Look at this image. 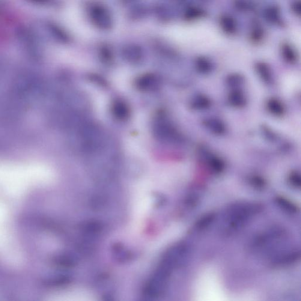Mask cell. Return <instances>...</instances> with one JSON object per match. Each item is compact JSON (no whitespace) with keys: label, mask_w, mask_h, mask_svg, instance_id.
I'll use <instances>...</instances> for the list:
<instances>
[{"label":"cell","mask_w":301,"mask_h":301,"mask_svg":"<svg viewBox=\"0 0 301 301\" xmlns=\"http://www.w3.org/2000/svg\"><path fill=\"white\" fill-rule=\"evenodd\" d=\"M204 124L211 132L218 135H221L225 132V125L217 119H207L204 122Z\"/></svg>","instance_id":"9"},{"label":"cell","mask_w":301,"mask_h":301,"mask_svg":"<svg viewBox=\"0 0 301 301\" xmlns=\"http://www.w3.org/2000/svg\"><path fill=\"white\" fill-rule=\"evenodd\" d=\"M92 19L95 25L102 28H108L111 25L108 11L102 7H95L92 11Z\"/></svg>","instance_id":"5"},{"label":"cell","mask_w":301,"mask_h":301,"mask_svg":"<svg viewBox=\"0 0 301 301\" xmlns=\"http://www.w3.org/2000/svg\"><path fill=\"white\" fill-rule=\"evenodd\" d=\"M228 101L231 105L235 107H241L246 105L245 97L240 91H234L231 92L228 97Z\"/></svg>","instance_id":"13"},{"label":"cell","mask_w":301,"mask_h":301,"mask_svg":"<svg viewBox=\"0 0 301 301\" xmlns=\"http://www.w3.org/2000/svg\"><path fill=\"white\" fill-rule=\"evenodd\" d=\"M234 21L232 20L231 18L225 17L222 20L221 25L223 29H225V31L228 32H232L234 30L235 28Z\"/></svg>","instance_id":"19"},{"label":"cell","mask_w":301,"mask_h":301,"mask_svg":"<svg viewBox=\"0 0 301 301\" xmlns=\"http://www.w3.org/2000/svg\"><path fill=\"white\" fill-rule=\"evenodd\" d=\"M204 155L205 162L210 170L215 174H220L225 169V164L223 161L217 156L205 152Z\"/></svg>","instance_id":"7"},{"label":"cell","mask_w":301,"mask_h":301,"mask_svg":"<svg viewBox=\"0 0 301 301\" xmlns=\"http://www.w3.org/2000/svg\"><path fill=\"white\" fill-rule=\"evenodd\" d=\"M261 209V205L254 202L235 205L230 208L226 217L223 233L225 235H231L241 230Z\"/></svg>","instance_id":"1"},{"label":"cell","mask_w":301,"mask_h":301,"mask_svg":"<svg viewBox=\"0 0 301 301\" xmlns=\"http://www.w3.org/2000/svg\"><path fill=\"white\" fill-rule=\"evenodd\" d=\"M214 219H215V215L213 213L206 214L201 218L196 223V229L199 231L206 229L214 221Z\"/></svg>","instance_id":"15"},{"label":"cell","mask_w":301,"mask_h":301,"mask_svg":"<svg viewBox=\"0 0 301 301\" xmlns=\"http://www.w3.org/2000/svg\"><path fill=\"white\" fill-rule=\"evenodd\" d=\"M300 250H293L283 253L275 258L272 262V264L275 267H286L296 263L300 258Z\"/></svg>","instance_id":"4"},{"label":"cell","mask_w":301,"mask_h":301,"mask_svg":"<svg viewBox=\"0 0 301 301\" xmlns=\"http://www.w3.org/2000/svg\"><path fill=\"white\" fill-rule=\"evenodd\" d=\"M136 84L137 87L145 91L155 90L159 86V82L157 77L150 74L139 77Z\"/></svg>","instance_id":"6"},{"label":"cell","mask_w":301,"mask_h":301,"mask_svg":"<svg viewBox=\"0 0 301 301\" xmlns=\"http://www.w3.org/2000/svg\"><path fill=\"white\" fill-rule=\"evenodd\" d=\"M196 66L197 70L201 73H207L211 70V64L207 59L199 58L196 62Z\"/></svg>","instance_id":"16"},{"label":"cell","mask_w":301,"mask_h":301,"mask_svg":"<svg viewBox=\"0 0 301 301\" xmlns=\"http://www.w3.org/2000/svg\"><path fill=\"white\" fill-rule=\"evenodd\" d=\"M283 53H284V57L289 62H293L296 61V54L290 47L285 46L283 50Z\"/></svg>","instance_id":"18"},{"label":"cell","mask_w":301,"mask_h":301,"mask_svg":"<svg viewBox=\"0 0 301 301\" xmlns=\"http://www.w3.org/2000/svg\"><path fill=\"white\" fill-rule=\"evenodd\" d=\"M289 183L294 189H300L301 185V175L299 172L294 171L291 173L288 178Z\"/></svg>","instance_id":"17"},{"label":"cell","mask_w":301,"mask_h":301,"mask_svg":"<svg viewBox=\"0 0 301 301\" xmlns=\"http://www.w3.org/2000/svg\"><path fill=\"white\" fill-rule=\"evenodd\" d=\"M267 107L268 111L274 115L281 116L284 114V107L280 101L274 98L268 101Z\"/></svg>","instance_id":"12"},{"label":"cell","mask_w":301,"mask_h":301,"mask_svg":"<svg viewBox=\"0 0 301 301\" xmlns=\"http://www.w3.org/2000/svg\"><path fill=\"white\" fill-rule=\"evenodd\" d=\"M275 201L278 206L281 207L285 212L293 214L297 213L299 211L297 207L293 202L283 197V196H278L276 198Z\"/></svg>","instance_id":"11"},{"label":"cell","mask_w":301,"mask_h":301,"mask_svg":"<svg viewBox=\"0 0 301 301\" xmlns=\"http://www.w3.org/2000/svg\"><path fill=\"white\" fill-rule=\"evenodd\" d=\"M241 82H242V79L239 76H233L228 79L229 84L232 86L239 85Z\"/></svg>","instance_id":"21"},{"label":"cell","mask_w":301,"mask_h":301,"mask_svg":"<svg viewBox=\"0 0 301 301\" xmlns=\"http://www.w3.org/2000/svg\"><path fill=\"white\" fill-rule=\"evenodd\" d=\"M251 180V183L253 185V186L257 189H261V188L264 187L265 182L262 180V178L258 177H253Z\"/></svg>","instance_id":"20"},{"label":"cell","mask_w":301,"mask_h":301,"mask_svg":"<svg viewBox=\"0 0 301 301\" xmlns=\"http://www.w3.org/2000/svg\"><path fill=\"white\" fill-rule=\"evenodd\" d=\"M154 134L158 139L168 142L177 141L180 139L177 131L164 117L158 119L154 126Z\"/></svg>","instance_id":"3"},{"label":"cell","mask_w":301,"mask_h":301,"mask_svg":"<svg viewBox=\"0 0 301 301\" xmlns=\"http://www.w3.org/2000/svg\"><path fill=\"white\" fill-rule=\"evenodd\" d=\"M257 70L259 76L263 80V82L267 83V84H270L272 82V74H271V71L267 65L264 63H259L257 65Z\"/></svg>","instance_id":"14"},{"label":"cell","mask_w":301,"mask_h":301,"mask_svg":"<svg viewBox=\"0 0 301 301\" xmlns=\"http://www.w3.org/2000/svg\"><path fill=\"white\" fill-rule=\"evenodd\" d=\"M284 229L279 227H274L268 229L259 234L252 241L251 248L254 251H262L265 249L272 248L276 244L281 242L286 236Z\"/></svg>","instance_id":"2"},{"label":"cell","mask_w":301,"mask_h":301,"mask_svg":"<svg viewBox=\"0 0 301 301\" xmlns=\"http://www.w3.org/2000/svg\"><path fill=\"white\" fill-rule=\"evenodd\" d=\"M112 111L113 115L119 120H126L129 117L130 109L129 107L123 101H116L113 105Z\"/></svg>","instance_id":"8"},{"label":"cell","mask_w":301,"mask_h":301,"mask_svg":"<svg viewBox=\"0 0 301 301\" xmlns=\"http://www.w3.org/2000/svg\"><path fill=\"white\" fill-rule=\"evenodd\" d=\"M211 106V101L207 97L202 95H198L193 97L191 101V107L192 109L203 110L208 108Z\"/></svg>","instance_id":"10"}]
</instances>
